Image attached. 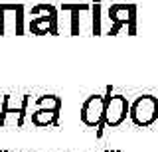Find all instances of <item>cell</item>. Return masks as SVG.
<instances>
[{
	"instance_id": "6da1fadb",
	"label": "cell",
	"mask_w": 158,
	"mask_h": 152,
	"mask_svg": "<svg viewBox=\"0 0 158 152\" xmlns=\"http://www.w3.org/2000/svg\"><path fill=\"white\" fill-rule=\"evenodd\" d=\"M105 115H103V122L101 126L95 130V136L101 138L103 130L105 129H115V126L123 125L128 117V111H131V103L127 101L125 95H115L113 93V87L107 85L105 87Z\"/></svg>"
},
{
	"instance_id": "7a4b0ae2",
	"label": "cell",
	"mask_w": 158,
	"mask_h": 152,
	"mask_svg": "<svg viewBox=\"0 0 158 152\" xmlns=\"http://www.w3.org/2000/svg\"><path fill=\"white\" fill-rule=\"evenodd\" d=\"M136 4L135 2H115L109 6V36H117L121 30H127L128 36L136 34Z\"/></svg>"
},
{
	"instance_id": "3957f363",
	"label": "cell",
	"mask_w": 158,
	"mask_h": 152,
	"mask_svg": "<svg viewBox=\"0 0 158 152\" xmlns=\"http://www.w3.org/2000/svg\"><path fill=\"white\" fill-rule=\"evenodd\" d=\"M32 20L28 24V30L36 36H57L59 34V24H57V8L49 2H42L30 10Z\"/></svg>"
},
{
	"instance_id": "277c9868",
	"label": "cell",
	"mask_w": 158,
	"mask_h": 152,
	"mask_svg": "<svg viewBox=\"0 0 158 152\" xmlns=\"http://www.w3.org/2000/svg\"><path fill=\"white\" fill-rule=\"evenodd\" d=\"M30 95H4L2 97V109H0V126H20L24 125L28 115Z\"/></svg>"
},
{
	"instance_id": "5b68a950",
	"label": "cell",
	"mask_w": 158,
	"mask_h": 152,
	"mask_svg": "<svg viewBox=\"0 0 158 152\" xmlns=\"http://www.w3.org/2000/svg\"><path fill=\"white\" fill-rule=\"evenodd\" d=\"M24 12L26 8L22 2H0V36H6V34L24 36L26 32Z\"/></svg>"
},
{
	"instance_id": "8992f818",
	"label": "cell",
	"mask_w": 158,
	"mask_h": 152,
	"mask_svg": "<svg viewBox=\"0 0 158 152\" xmlns=\"http://www.w3.org/2000/svg\"><path fill=\"white\" fill-rule=\"evenodd\" d=\"M128 119L136 126L144 129L158 121V97L154 95H140L131 103Z\"/></svg>"
},
{
	"instance_id": "52a82bcc",
	"label": "cell",
	"mask_w": 158,
	"mask_h": 152,
	"mask_svg": "<svg viewBox=\"0 0 158 152\" xmlns=\"http://www.w3.org/2000/svg\"><path fill=\"white\" fill-rule=\"evenodd\" d=\"M105 95H91L87 97L85 103L81 105V113H79V117H81V122L89 129H99L103 122V115H105Z\"/></svg>"
},
{
	"instance_id": "ba28073f",
	"label": "cell",
	"mask_w": 158,
	"mask_h": 152,
	"mask_svg": "<svg viewBox=\"0 0 158 152\" xmlns=\"http://www.w3.org/2000/svg\"><path fill=\"white\" fill-rule=\"evenodd\" d=\"M91 10V4L89 2H63L61 4V12H71V30L69 34L71 36H79V12H87Z\"/></svg>"
},
{
	"instance_id": "9c48e42d",
	"label": "cell",
	"mask_w": 158,
	"mask_h": 152,
	"mask_svg": "<svg viewBox=\"0 0 158 152\" xmlns=\"http://www.w3.org/2000/svg\"><path fill=\"white\" fill-rule=\"evenodd\" d=\"M32 125L36 126H57L59 125V111H42V109H36L32 113Z\"/></svg>"
},
{
	"instance_id": "30bf717a",
	"label": "cell",
	"mask_w": 158,
	"mask_h": 152,
	"mask_svg": "<svg viewBox=\"0 0 158 152\" xmlns=\"http://www.w3.org/2000/svg\"><path fill=\"white\" fill-rule=\"evenodd\" d=\"M91 32H93V36H101L103 34V6H101V0H93V4H91Z\"/></svg>"
},
{
	"instance_id": "8fae6325",
	"label": "cell",
	"mask_w": 158,
	"mask_h": 152,
	"mask_svg": "<svg viewBox=\"0 0 158 152\" xmlns=\"http://www.w3.org/2000/svg\"><path fill=\"white\" fill-rule=\"evenodd\" d=\"M36 107L42 111H61V99L57 95H42L38 97Z\"/></svg>"
}]
</instances>
